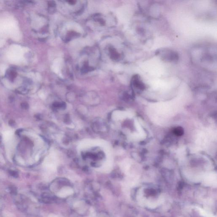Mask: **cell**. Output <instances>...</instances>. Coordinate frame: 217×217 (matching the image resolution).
I'll use <instances>...</instances> for the list:
<instances>
[{
	"label": "cell",
	"mask_w": 217,
	"mask_h": 217,
	"mask_svg": "<svg viewBox=\"0 0 217 217\" xmlns=\"http://www.w3.org/2000/svg\"><path fill=\"white\" fill-rule=\"evenodd\" d=\"M156 54L162 60L167 62H176L179 60V56L176 51L169 48H161L157 50Z\"/></svg>",
	"instance_id": "obj_1"
},
{
	"label": "cell",
	"mask_w": 217,
	"mask_h": 217,
	"mask_svg": "<svg viewBox=\"0 0 217 217\" xmlns=\"http://www.w3.org/2000/svg\"><path fill=\"white\" fill-rule=\"evenodd\" d=\"M132 84L133 86L139 90H143L146 88L145 84L138 74L134 75L132 77Z\"/></svg>",
	"instance_id": "obj_2"
},
{
	"label": "cell",
	"mask_w": 217,
	"mask_h": 217,
	"mask_svg": "<svg viewBox=\"0 0 217 217\" xmlns=\"http://www.w3.org/2000/svg\"><path fill=\"white\" fill-rule=\"evenodd\" d=\"M74 191L71 188L68 187H64L57 193V195L60 197L64 198L72 195Z\"/></svg>",
	"instance_id": "obj_3"
},
{
	"label": "cell",
	"mask_w": 217,
	"mask_h": 217,
	"mask_svg": "<svg viewBox=\"0 0 217 217\" xmlns=\"http://www.w3.org/2000/svg\"><path fill=\"white\" fill-rule=\"evenodd\" d=\"M174 133L175 135L177 136H181L183 135V129L181 127H178L174 129Z\"/></svg>",
	"instance_id": "obj_4"
},
{
	"label": "cell",
	"mask_w": 217,
	"mask_h": 217,
	"mask_svg": "<svg viewBox=\"0 0 217 217\" xmlns=\"http://www.w3.org/2000/svg\"><path fill=\"white\" fill-rule=\"evenodd\" d=\"M110 52L111 53V57L112 58L114 59V60H117L119 57V54L117 52L116 50H115L114 49H111L110 50Z\"/></svg>",
	"instance_id": "obj_5"
},
{
	"label": "cell",
	"mask_w": 217,
	"mask_h": 217,
	"mask_svg": "<svg viewBox=\"0 0 217 217\" xmlns=\"http://www.w3.org/2000/svg\"><path fill=\"white\" fill-rule=\"evenodd\" d=\"M146 193L148 195H153L156 194V191L153 189H152V190L147 189V190H146Z\"/></svg>",
	"instance_id": "obj_6"
},
{
	"label": "cell",
	"mask_w": 217,
	"mask_h": 217,
	"mask_svg": "<svg viewBox=\"0 0 217 217\" xmlns=\"http://www.w3.org/2000/svg\"><path fill=\"white\" fill-rule=\"evenodd\" d=\"M50 217H56V216H55V215H51V216H50Z\"/></svg>",
	"instance_id": "obj_7"
}]
</instances>
